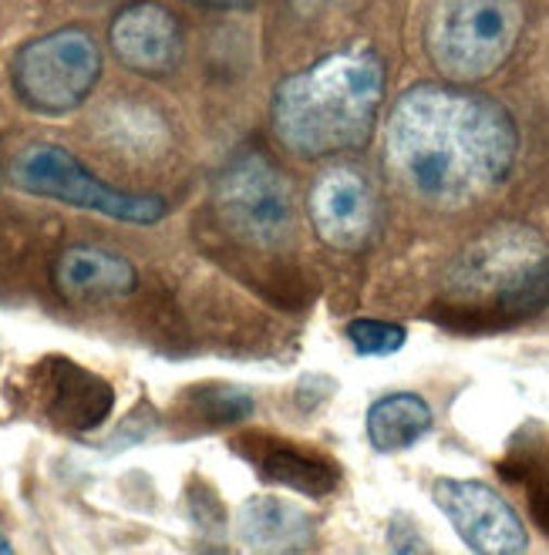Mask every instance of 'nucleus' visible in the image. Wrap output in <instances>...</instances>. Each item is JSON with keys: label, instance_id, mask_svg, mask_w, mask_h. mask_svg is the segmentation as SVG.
I'll return each mask as SVG.
<instances>
[{"label": "nucleus", "instance_id": "obj_3", "mask_svg": "<svg viewBox=\"0 0 549 555\" xmlns=\"http://www.w3.org/2000/svg\"><path fill=\"white\" fill-rule=\"evenodd\" d=\"M520 0H435L425 21V51L451 85L493 78L523 35Z\"/></svg>", "mask_w": 549, "mask_h": 555}, {"label": "nucleus", "instance_id": "obj_12", "mask_svg": "<svg viewBox=\"0 0 549 555\" xmlns=\"http://www.w3.org/2000/svg\"><path fill=\"white\" fill-rule=\"evenodd\" d=\"M51 280L68 300H112L128 297L139 286V270L112 249L68 246L54 259Z\"/></svg>", "mask_w": 549, "mask_h": 555}, {"label": "nucleus", "instance_id": "obj_8", "mask_svg": "<svg viewBox=\"0 0 549 555\" xmlns=\"http://www.w3.org/2000/svg\"><path fill=\"white\" fill-rule=\"evenodd\" d=\"M549 259V246L526 225H499V230L482 233L451 267V286L456 293H499L520 286L536 267Z\"/></svg>", "mask_w": 549, "mask_h": 555}, {"label": "nucleus", "instance_id": "obj_6", "mask_svg": "<svg viewBox=\"0 0 549 555\" xmlns=\"http://www.w3.org/2000/svg\"><path fill=\"white\" fill-rule=\"evenodd\" d=\"M216 206L233 233L253 243H277L294 222V195L283 172L264 155H240L216 182Z\"/></svg>", "mask_w": 549, "mask_h": 555}, {"label": "nucleus", "instance_id": "obj_17", "mask_svg": "<svg viewBox=\"0 0 549 555\" xmlns=\"http://www.w3.org/2000/svg\"><path fill=\"white\" fill-rule=\"evenodd\" d=\"M196 408L213 421V424H240L253 414V398L240 387H222V384H213V387H203L200 398H196Z\"/></svg>", "mask_w": 549, "mask_h": 555}, {"label": "nucleus", "instance_id": "obj_7", "mask_svg": "<svg viewBox=\"0 0 549 555\" xmlns=\"http://www.w3.org/2000/svg\"><path fill=\"white\" fill-rule=\"evenodd\" d=\"M432 499L472 552L520 555L529 548L523 518L493 485L472 478H438L432 485Z\"/></svg>", "mask_w": 549, "mask_h": 555}, {"label": "nucleus", "instance_id": "obj_13", "mask_svg": "<svg viewBox=\"0 0 549 555\" xmlns=\"http://www.w3.org/2000/svg\"><path fill=\"white\" fill-rule=\"evenodd\" d=\"M240 448H243V459H250L253 468L267 481L286 485L301 495H314V499L331 495L341 481V472L334 468V462H328L324 454H317L310 448L277 441L267 435H246L240 438Z\"/></svg>", "mask_w": 549, "mask_h": 555}, {"label": "nucleus", "instance_id": "obj_19", "mask_svg": "<svg viewBox=\"0 0 549 555\" xmlns=\"http://www.w3.org/2000/svg\"><path fill=\"white\" fill-rule=\"evenodd\" d=\"M8 552H14V545H11V539L0 532V555H8Z\"/></svg>", "mask_w": 549, "mask_h": 555}, {"label": "nucleus", "instance_id": "obj_11", "mask_svg": "<svg viewBox=\"0 0 549 555\" xmlns=\"http://www.w3.org/2000/svg\"><path fill=\"white\" fill-rule=\"evenodd\" d=\"M41 398L44 411L61 428L88 431L99 428L112 411V387L99 374H91L72 361H48L41 367Z\"/></svg>", "mask_w": 549, "mask_h": 555}, {"label": "nucleus", "instance_id": "obj_2", "mask_svg": "<svg viewBox=\"0 0 549 555\" xmlns=\"http://www.w3.org/2000/svg\"><path fill=\"white\" fill-rule=\"evenodd\" d=\"M384 102V61L354 44L277 85L270 121L277 142L297 158H331L371 142Z\"/></svg>", "mask_w": 549, "mask_h": 555}, {"label": "nucleus", "instance_id": "obj_18", "mask_svg": "<svg viewBox=\"0 0 549 555\" xmlns=\"http://www.w3.org/2000/svg\"><path fill=\"white\" fill-rule=\"evenodd\" d=\"M192 4H200V8H216V11H243V8H253L256 0H192Z\"/></svg>", "mask_w": 549, "mask_h": 555}, {"label": "nucleus", "instance_id": "obj_9", "mask_svg": "<svg viewBox=\"0 0 549 555\" xmlns=\"http://www.w3.org/2000/svg\"><path fill=\"white\" fill-rule=\"evenodd\" d=\"M310 222L320 243L337 253H361L378 225V199L368 179L354 169H331L310 189Z\"/></svg>", "mask_w": 549, "mask_h": 555}, {"label": "nucleus", "instance_id": "obj_14", "mask_svg": "<svg viewBox=\"0 0 549 555\" xmlns=\"http://www.w3.org/2000/svg\"><path fill=\"white\" fill-rule=\"evenodd\" d=\"M237 535L250 552H264V555L307 552L314 548V518L307 515V508L286 499L260 495L240 505Z\"/></svg>", "mask_w": 549, "mask_h": 555}, {"label": "nucleus", "instance_id": "obj_16", "mask_svg": "<svg viewBox=\"0 0 549 555\" xmlns=\"http://www.w3.org/2000/svg\"><path fill=\"white\" fill-rule=\"evenodd\" d=\"M344 334H347L350 347L358 350V353H365V357H392V353H398V350L405 347V340H408V331H405L401 323L368 320V317L350 320Z\"/></svg>", "mask_w": 549, "mask_h": 555}, {"label": "nucleus", "instance_id": "obj_4", "mask_svg": "<svg viewBox=\"0 0 549 555\" xmlns=\"http://www.w3.org/2000/svg\"><path fill=\"white\" fill-rule=\"evenodd\" d=\"M11 179L17 189L41 195V199H54L72 209H85L94 216H105L128 225H155L163 222L169 206L158 195H139V192H122L99 179L91 169L61 145L38 142L27 145L11 166Z\"/></svg>", "mask_w": 549, "mask_h": 555}, {"label": "nucleus", "instance_id": "obj_1", "mask_svg": "<svg viewBox=\"0 0 549 555\" xmlns=\"http://www.w3.org/2000/svg\"><path fill=\"white\" fill-rule=\"evenodd\" d=\"M387 169L432 206L459 209L493 195L520 155L512 115L489 94L465 85H414L392 115L384 135Z\"/></svg>", "mask_w": 549, "mask_h": 555}, {"label": "nucleus", "instance_id": "obj_5", "mask_svg": "<svg viewBox=\"0 0 549 555\" xmlns=\"http://www.w3.org/2000/svg\"><path fill=\"white\" fill-rule=\"evenodd\" d=\"M102 78V51L88 30L61 27L14 54L11 81L21 102L41 115L75 112Z\"/></svg>", "mask_w": 549, "mask_h": 555}, {"label": "nucleus", "instance_id": "obj_10", "mask_svg": "<svg viewBox=\"0 0 549 555\" xmlns=\"http://www.w3.org/2000/svg\"><path fill=\"white\" fill-rule=\"evenodd\" d=\"M112 54L122 68L145 75V78H166L182 64V30L173 11L152 0H139L115 14L108 30Z\"/></svg>", "mask_w": 549, "mask_h": 555}, {"label": "nucleus", "instance_id": "obj_15", "mask_svg": "<svg viewBox=\"0 0 549 555\" xmlns=\"http://www.w3.org/2000/svg\"><path fill=\"white\" fill-rule=\"evenodd\" d=\"M432 424H435V414H432L429 401L422 395H414V390H395V395H384L365 414L368 441L381 454L414 448L432 431Z\"/></svg>", "mask_w": 549, "mask_h": 555}]
</instances>
